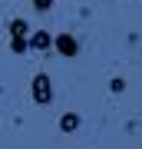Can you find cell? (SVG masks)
Returning a JSON list of instances; mask_svg holds the SVG:
<instances>
[{"label": "cell", "instance_id": "6da1fadb", "mask_svg": "<svg viewBox=\"0 0 142 149\" xmlns=\"http://www.w3.org/2000/svg\"><path fill=\"white\" fill-rule=\"evenodd\" d=\"M30 93H33V103H37V106H46V103L53 100V83H50V76H46V73H37L33 83H30Z\"/></svg>", "mask_w": 142, "mask_h": 149}, {"label": "cell", "instance_id": "7a4b0ae2", "mask_svg": "<svg viewBox=\"0 0 142 149\" xmlns=\"http://www.w3.org/2000/svg\"><path fill=\"white\" fill-rule=\"evenodd\" d=\"M10 50L13 53H26L30 43H26V20H10Z\"/></svg>", "mask_w": 142, "mask_h": 149}, {"label": "cell", "instance_id": "3957f363", "mask_svg": "<svg viewBox=\"0 0 142 149\" xmlns=\"http://www.w3.org/2000/svg\"><path fill=\"white\" fill-rule=\"evenodd\" d=\"M53 47H56V53H63V56H76L79 53V43H76V37H69V33H60V37L53 40Z\"/></svg>", "mask_w": 142, "mask_h": 149}, {"label": "cell", "instance_id": "277c9868", "mask_svg": "<svg viewBox=\"0 0 142 149\" xmlns=\"http://www.w3.org/2000/svg\"><path fill=\"white\" fill-rule=\"evenodd\" d=\"M26 43H30V50H40V53H43V50H50V47H53V37H50L46 30H40V33H33Z\"/></svg>", "mask_w": 142, "mask_h": 149}, {"label": "cell", "instance_id": "5b68a950", "mask_svg": "<svg viewBox=\"0 0 142 149\" xmlns=\"http://www.w3.org/2000/svg\"><path fill=\"white\" fill-rule=\"evenodd\" d=\"M76 126H79V116H76V113H63V116H60V129H63V133H73Z\"/></svg>", "mask_w": 142, "mask_h": 149}, {"label": "cell", "instance_id": "8992f818", "mask_svg": "<svg viewBox=\"0 0 142 149\" xmlns=\"http://www.w3.org/2000/svg\"><path fill=\"white\" fill-rule=\"evenodd\" d=\"M33 7H37V10H50L53 0H33Z\"/></svg>", "mask_w": 142, "mask_h": 149}, {"label": "cell", "instance_id": "52a82bcc", "mask_svg": "<svg viewBox=\"0 0 142 149\" xmlns=\"http://www.w3.org/2000/svg\"><path fill=\"white\" fill-rule=\"evenodd\" d=\"M109 90H112V93H122V90H126V83H122V80H112Z\"/></svg>", "mask_w": 142, "mask_h": 149}]
</instances>
